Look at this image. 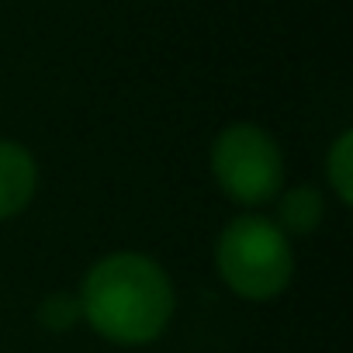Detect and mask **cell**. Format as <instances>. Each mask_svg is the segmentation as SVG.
<instances>
[{
	"label": "cell",
	"mask_w": 353,
	"mask_h": 353,
	"mask_svg": "<svg viewBox=\"0 0 353 353\" xmlns=\"http://www.w3.org/2000/svg\"><path fill=\"white\" fill-rule=\"evenodd\" d=\"M39 188V166L32 152L18 142L0 139V222L28 208Z\"/></svg>",
	"instance_id": "cell-4"
},
{
	"label": "cell",
	"mask_w": 353,
	"mask_h": 353,
	"mask_svg": "<svg viewBox=\"0 0 353 353\" xmlns=\"http://www.w3.org/2000/svg\"><path fill=\"white\" fill-rule=\"evenodd\" d=\"M325 173H329V184H332L336 198L343 205H350L353 201V135L350 132H343L336 139V145L329 149Z\"/></svg>",
	"instance_id": "cell-6"
},
{
	"label": "cell",
	"mask_w": 353,
	"mask_h": 353,
	"mask_svg": "<svg viewBox=\"0 0 353 353\" xmlns=\"http://www.w3.org/2000/svg\"><path fill=\"white\" fill-rule=\"evenodd\" d=\"M46 322H49V329H66L73 319H77V312H80V301L73 305V298H63V294H56V298H46Z\"/></svg>",
	"instance_id": "cell-7"
},
{
	"label": "cell",
	"mask_w": 353,
	"mask_h": 353,
	"mask_svg": "<svg viewBox=\"0 0 353 353\" xmlns=\"http://www.w3.org/2000/svg\"><path fill=\"white\" fill-rule=\"evenodd\" d=\"M222 281L246 301H270L294 277V250L277 222L263 215L232 219L215 246Z\"/></svg>",
	"instance_id": "cell-2"
},
{
	"label": "cell",
	"mask_w": 353,
	"mask_h": 353,
	"mask_svg": "<svg viewBox=\"0 0 353 353\" xmlns=\"http://www.w3.org/2000/svg\"><path fill=\"white\" fill-rule=\"evenodd\" d=\"M319 222H322V198H319L315 188H294V191L284 194V201H281V222H277V229L284 236L288 232L305 236Z\"/></svg>",
	"instance_id": "cell-5"
},
{
	"label": "cell",
	"mask_w": 353,
	"mask_h": 353,
	"mask_svg": "<svg viewBox=\"0 0 353 353\" xmlns=\"http://www.w3.org/2000/svg\"><path fill=\"white\" fill-rule=\"evenodd\" d=\"M77 301L94 332L121 346H142L166 329L173 315V284L149 256L114 253L94 263Z\"/></svg>",
	"instance_id": "cell-1"
},
{
	"label": "cell",
	"mask_w": 353,
	"mask_h": 353,
	"mask_svg": "<svg viewBox=\"0 0 353 353\" xmlns=\"http://www.w3.org/2000/svg\"><path fill=\"white\" fill-rule=\"evenodd\" d=\"M212 173L239 205H263L284 184V156L260 125H229L212 145Z\"/></svg>",
	"instance_id": "cell-3"
}]
</instances>
